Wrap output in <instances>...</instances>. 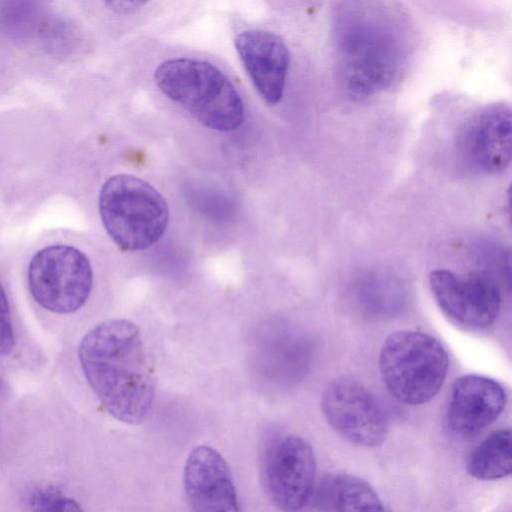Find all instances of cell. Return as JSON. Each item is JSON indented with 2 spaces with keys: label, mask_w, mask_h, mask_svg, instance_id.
I'll return each instance as SVG.
<instances>
[{
  "label": "cell",
  "mask_w": 512,
  "mask_h": 512,
  "mask_svg": "<svg viewBox=\"0 0 512 512\" xmlns=\"http://www.w3.org/2000/svg\"><path fill=\"white\" fill-rule=\"evenodd\" d=\"M78 353L103 408L123 423L143 422L153 405L155 380L138 327L120 318L99 323L82 338Z\"/></svg>",
  "instance_id": "6da1fadb"
},
{
  "label": "cell",
  "mask_w": 512,
  "mask_h": 512,
  "mask_svg": "<svg viewBox=\"0 0 512 512\" xmlns=\"http://www.w3.org/2000/svg\"><path fill=\"white\" fill-rule=\"evenodd\" d=\"M392 15L366 2L336 10L334 47L341 81L350 96L366 98L388 88L406 59L403 34Z\"/></svg>",
  "instance_id": "7a4b0ae2"
},
{
  "label": "cell",
  "mask_w": 512,
  "mask_h": 512,
  "mask_svg": "<svg viewBox=\"0 0 512 512\" xmlns=\"http://www.w3.org/2000/svg\"><path fill=\"white\" fill-rule=\"evenodd\" d=\"M154 78L163 94L209 129L230 132L242 125L243 101L229 78L213 64L170 59L157 67Z\"/></svg>",
  "instance_id": "3957f363"
},
{
  "label": "cell",
  "mask_w": 512,
  "mask_h": 512,
  "mask_svg": "<svg viewBox=\"0 0 512 512\" xmlns=\"http://www.w3.org/2000/svg\"><path fill=\"white\" fill-rule=\"evenodd\" d=\"M99 213L113 242L124 251L144 250L165 233L169 209L163 196L148 182L130 174H116L102 186Z\"/></svg>",
  "instance_id": "277c9868"
},
{
  "label": "cell",
  "mask_w": 512,
  "mask_h": 512,
  "mask_svg": "<svg viewBox=\"0 0 512 512\" xmlns=\"http://www.w3.org/2000/svg\"><path fill=\"white\" fill-rule=\"evenodd\" d=\"M449 360L431 335L414 330L391 333L379 354V370L388 392L399 402L421 405L442 387Z\"/></svg>",
  "instance_id": "5b68a950"
},
{
  "label": "cell",
  "mask_w": 512,
  "mask_h": 512,
  "mask_svg": "<svg viewBox=\"0 0 512 512\" xmlns=\"http://www.w3.org/2000/svg\"><path fill=\"white\" fill-rule=\"evenodd\" d=\"M27 276L34 300L59 314L81 308L93 285L89 259L70 245H51L38 251L29 263Z\"/></svg>",
  "instance_id": "8992f818"
},
{
  "label": "cell",
  "mask_w": 512,
  "mask_h": 512,
  "mask_svg": "<svg viewBox=\"0 0 512 512\" xmlns=\"http://www.w3.org/2000/svg\"><path fill=\"white\" fill-rule=\"evenodd\" d=\"M261 476L271 502L282 512H298L314 488L316 460L312 447L293 434L274 435L263 444Z\"/></svg>",
  "instance_id": "52a82bcc"
},
{
  "label": "cell",
  "mask_w": 512,
  "mask_h": 512,
  "mask_svg": "<svg viewBox=\"0 0 512 512\" xmlns=\"http://www.w3.org/2000/svg\"><path fill=\"white\" fill-rule=\"evenodd\" d=\"M321 409L331 428L354 445L377 447L387 437L389 422L383 406L354 379L339 377L329 382Z\"/></svg>",
  "instance_id": "ba28073f"
},
{
  "label": "cell",
  "mask_w": 512,
  "mask_h": 512,
  "mask_svg": "<svg viewBox=\"0 0 512 512\" xmlns=\"http://www.w3.org/2000/svg\"><path fill=\"white\" fill-rule=\"evenodd\" d=\"M511 109L506 103H492L463 123L455 142L461 167L474 175H496L511 162Z\"/></svg>",
  "instance_id": "9c48e42d"
},
{
  "label": "cell",
  "mask_w": 512,
  "mask_h": 512,
  "mask_svg": "<svg viewBox=\"0 0 512 512\" xmlns=\"http://www.w3.org/2000/svg\"><path fill=\"white\" fill-rule=\"evenodd\" d=\"M433 297L455 323L472 329L492 325L501 310V291L493 279L483 274L462 276L446 269L430 273Z\"/></svg>",
  "instance_id": "30bf717a"
},
{
  "label": "cell",
  "mask_w": 512,
  "mask_h": 512,
  "mask_svg": "<svg viewBox=\"0 0 512 512\" xmlns=\"http://www.w3.org/2000/svg\"><path fill=\"white\" fill-rule=\"evenodd\" d=\"M183 484L192 512H241L231 471L213 447H194L186 459Z\"/></svg>",
  "instance_id": "8fae6325"
},
{
  "label": "cell",
  "mask_w": 512,
  "mask_h": 512,
  "mask_svg": "<svg viewBox=\"0 0 512 512\" xmlns=\"http://www.w3.org/2000/svg\"><path fill=\"white\" fill-rule=\"evenodd\" d=\"M238 55L264 101L278 104L284 93L290 52L281 36L260 29L245 30L234 40Z\"/></svg>",
  "instance_id": "7c38bea8"
},
{
  "label": "cell",
  "mask_w": 512,
  "mask_h": 512,
  "mask_svg": "<svg viewBox=\"0 0 512 512\" xmlns=\"http://www.w3.org/2000/svg\"><path fill=\"white\" fill-rule=\"evenodd\" d=\"M506 400V392L496 380L476 374L461 376L451 389L447 425L457 436L475 435L498 418Z\"/></svg>",
  "instance_id": "4fadbf2b"
},
{
  "label": "cell",
  "mask_w": 512,
  "mask_h": 512,
  "mask_svg": "<svg viewBox=\"0 0 512 512\" xmlns=\"http://www.w3.org/2000/svg\"><path fill=\"white\" fill-rule=\"evenodd\" d=\"M317 499L319 505L334 512H386L375 490L366 481L350 474L326 479Z\"/></svg>",
  "instance_id": "5bb4252c"
},
{
  "label": "cell",
  "mask_w": 512,
  "mask_h": 512,
  "mask_svg": "<svg viewBox=\"0 0 512 512\" xmlns=\"http://www.w3.org/2000/svg\"><path fill=\"white\" fill-rule=\"evenodd\" d=\"M511 434L509 429L494 431L470 452L466 469L479 480H496L511 474Z\"/></svg>",
  "instance_id": "9a60e30c"
},
{
  "label": "cell",
  "mask_w": 512,
  "mask_h": 512,
  "mask_svg": "<svg viewBox=\"0 0 512 512\" xmlns=\"http://www.w3.org/2000/svg\"><path fill=\"white\" fill-rule=\"evenodd\" d=\"M14 346V333L7 296L0 284V356L7 355Z\"/></svg>",
  "instance_id": "2e32d148"
},
{
  "label": "cell",
  "mask_w": 512,
  "mask_h": 512,
  "mask_svg": "<svg viewBox=\"0 0 512 512\" xmlns=\"http://www.w3.org/2000/svg\"><path fill=\"white\" fill-rule=\"evenodd\" d=\"M41 512H83V510L76 501L60 494Z\"/></svg>",
  "instance_id": "e0dca14e"
},
{
  "label": "cell",
  "mask_w": 512,
  "mask_h": 512,
  "mask_svg": "<svg viewBox=\"0 0 512 512\" xmlns=\"http://www.w3.org/2000/svg\"><path fill=\"white\" fill-rule=\"evenodd\" d=\"M147 2L145 1H134V0H119L107 2V5L116 12L126 13L133 12L139 9Z\"/></svg>",
  "instance_id": "ac0fdd59"
}]
</instances>
